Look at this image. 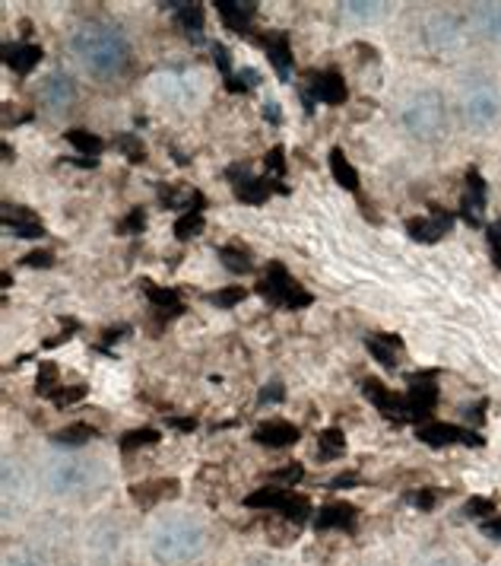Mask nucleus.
Returning <instances> with one entry per match:
<instances>
[{
    "mask_svg": "<svg viewBox=\"0 0 501 566\" xmlns=\"http://www.w3.org/2000/svg\"><path fill=\"white\" fill-rule=\"evenodd\" d=\"M35 93H39V103L45 105L51 115H67L79 103V86L64 71H51L49 77H42Z\"/></svg>",
    "mask_w": 501,
    "mask_h": 566,
    "instance_id": "nucleus-8",
    "label": "nucleus"
},
{
    "mask_svg": "<svg viewBox=\"0 0 501 566\" xmlns=\"http://www.w3.org/2000/svg\"><path fill=\"white\" fill-rule=\"evenodd\" d=\"M482 210H486V181L477 169H470L467 172V195H463V217L470 223H479Z\"/></svg>",
    "mask_w": 501,
    "mask_h": 566,
    "instance_id": "nucleus-24",
    "label": "nucleus"
},
{
    "mask_svg": "<svg viewBox=\"0 0 501 566\" xmlns=\"http://www.w3.org/2000/svg\"><path fill=\"white\" fill-rule=\"evenodd\" d=\"M419 32H423V42H426L428 52L448 54L457 52V49L467 42L470 23H467L457 10L431 7L426 17H423V23H419Z\"/></svg>",
    "mask_w": 501,
    "mask_h": 566,
    "instance_id": "nucleus-6",
    "label": "nucleus"
},
{
    "mask_svg": "<svg viewBox=\"0 0 501 566\" xmlns=\"http://www.w3.org/2000/svg\"><path fill=\"white\" fill-rule=\"evenodd\" d=\"M270 179H254V176H245V179H238L232 188H235V198L238 201H245V205L260 207L267 198H270Z\"/></svg>",
    "mask_w": 501,
    "mask_h": 566,
    "instance_id": "nucleus-28",
    "label": "nucleus"
},
{
    "mask_svg": "<svg viewBox=\"0 0 501 566\" xmlns=\"http://www.w3.org/2000/svg\"><path fill=\"white\" fill-rule=\"evenodd\" d=\"M213 57H216V67L226 74V80H232V54H228L226 45H213Z\"/></svg>",
    "mask_w": 501,
    "mask_h": 566,
    "instance_id": "nucleus-47",
    "label": "nucleus"
},
{
    "mask_svg": "<svg viewBox=\"0 0 501 566\" xmlns=\"http://www.w3.org/2000/svg\"><path fill=\"white\" fill-rule=\"evenodd\" d=\"M213 7H216L220 20H223L232 32H238V35L248 32L250 20H254V13H257V3H238V0H216Z\"/></svg>",
    "mask_w": 501,
    "mask_h": 566,
    "instance_id": "nucleus-20",
    "label": "nucleus"
},
{
    "mask_svg": "<svg viewBox=\"0 0 501 566\" xmlns=\"http://www.w3.org/2000/svg\"><path fill=\"white\" fill-rule=\"evenodd\" d=\"M413 566H467L463 560H460V554H454V551H445V547H428V551H423L416 560H413Z\"/></svg>",
    "mask_w": 501,
    "mask_h": 566,
    "instance_id": "nucleus-35",
    "label": "nucleus"
},
{
    "mask_svg": "<svg viewBox=\"0 0 501 566\" xmlns=\"http://www.w3.org/2000/svg\"><path fill=\"white\" fill-rule=\"evenodd\" d=\"M143 293L150 296L152 306L159 310H175L178 312V290H169V286H156V283H143Z\"/></svg>",
    "mask_w": 501,
    "mask_h": 566,
    "instance_id": "nucleus-36",
    "label": "nucleus"
},
{
    "mask_svg": "<svg viewBox=\"0 0 501 566\" xmlns=\"http://www.w3.org/2000/svg\"><path fill=\"white\" fill-rule=\"evenodd\" d=\"M0 484H3V510L10 513L13 510V500L23 503L25 493H29V471L20 459H3V468H0Z\"/></svg>",
    "mask_w": 501,
    "mask_h": 566,
    "instance_id": "nucleus-12",
    "label": "nucleus"
},
{
    "mask_svg": "<svg viewBox=\"0 0 501 566\" xmlns=\"http://www.w3.org/2000/svg\"><path fill=\"white\" fill-rule=\"evenodd\" d=\"M387 7L391 3H381V0H343L340 17L352 27H375L387 17Z\"/></svg>",
    "mask_w": 501,
    "mask_h": 566,
    "instance_id": "nucleus-15",
    "label": "nucleus"
},
{
    "mask_svg": "<svg viewBox=\"0 0 501 566\" xmlns=\"http://www.w3.org/2000/svg\"><path fill=\"white\" fill-rule=\"evenodd\" d=\"M254 442L260 446H270V449H286V446H296L299 442V427L289 423V420H267L254 430Z\"/></svg>",
    "mask_w": 501,
    "mask_h": 566,
    "instance_id": "nucleus-18",
    "label": "nucleus"
},
{
    "mask_svg": "<svg viewBox=\"0 0 501 566\" xmlns=\"http://www.w3.org/2000/svg\"><path fill=\"white\" fill-rule=\"evenodd\" d=\"M416 437L423 439L426 446H457V442H463V446H482V439L473 430H463V427H454V423H438V420H431V423H423L419 430H416Z\"/></svg>",
    "mask_w": 501,
    "mask_h": 566,
    "instance_id": "nucleus-11",
    "label": "nucleus"
},
{
    "mask_svg": "<svg viewBox=\"0 0 501 566\" xmlns=\"http://www.w3.org/2000/svg\"><path fill=\"white\" fill-rule=\"evenodd\" d=\"M86 398V386H61L54 395H51V401L57 405V408H67V405H76V401H83Z\"/></svg>",
    "mask_w": 501,
    "mask_h": 566,
    "instance_id": "nucleus-42",
    "label": "nucleus"
},
{
    "mask_svg": "<svg viewBox=\"0 0 501 566\" xmlns=\"http://www.w3.org/2000/svg\"><path fill=\"white\" fill-rule=\"evenodd\" d=\"M242 566H276V564L270 560V557H264V554H254V557H248Z\"/></svg>",
    "mask_w": 501,
    "mask_h": 566,
    "instance_id": "nucleus-52",
    "label": "nucleus"
},
{
    "mask_svg": "<svg viewBox=\"0 0 501 566\" xmlns=\"http://www.w3.org/2000/svg\"><path fill=\"white\" fill-rule=\"evenodd\" d=\"M42 57H45V52L39 45H32V42H25V45H7L3 49L7 67L17 71V74H32L42 64Z\"/></svg>",
    "mask_w": 501,
    "mask_h": 566,
    "instance_id": "nucleus-22",
    "label": "nucleus"
},
{
    "mask_svg": "<svg viewBox=\"0 0 501 566\" xmlns=\"http://www.w3.org/2000/svg\"><path fill=\"white\" fill-rule=\"evenodd\" d=\"M35 386H39V395H54L57 391V366L54 363H42L39 366V379H35Z\"/></svg>",
    "mask_w": 501,
    "mask_h": 566,
    "instance_id": "nucleus-40",
    "label": "nucleus"
},
{
    "mask_svg": "<svg viewBox=\"0 0 501 566\" xmlns=\"http://www.w3.org/2000/svg\"><path fill=\"white\" fill-rule=\"evenodd\" d=\"M292 500H296L292 490L270 484V488H260L254 490V493H248V496H245V506H250V510H276L279 515H286V510L292 506Z\"/></svg>",
    "mask_w": 501,
    "mask_h": 566,
    "instance_id": "nucleus-19",
    "label": "nucleus"
},
{
    "mask_svg": "<svg viewBox=\"0 0 501 566\" xmlns=\"http://www.w3.org/2000/svg\"><path fill=\"white\" fill-rule=\"evenodd\" d=\"M172 10H175V20L178 27L184 29V32H191L194 39H201L203 32V7L201 3H169Z\"/></svg>",
    "mask_w": 501,
    "mask_h": 566,
    "instance_id": "nucleus-30",
    "label": "nucleus"
},
{
    "mask_svg": "<svg viewBox=\"0 0 501 566\" xmlns=\"http://www.w3.org/2000/svg\"><path fill=\"white\" fill-rule=\"evenodd\" d=\"M457 112L460 122L470 134H492L501 125V86L499 80H492L482 71H473L460 80L457 90Z\"/></svg>",
    "mask_w": 501,
    "mask_h": 566,
    "instance_id": "nucleus-5",
    "label": "nucleus"
},
{
    "mask_svg": "<svg viewBox=\"0 0 501 566\" xmlns=\"http://www.w3.org/2000/svg\"><path fill=\"white\" fill-rule=\"evenodd\" d=\"M130 496H134V503H137L140 510H152V506H159V503L178 496V481L175 478H172V481H169V478L143 481V484H134V488H130Z\"/></svg>",
    "mask_w": 501,
    "mask_h": 566,
    "instance_id": "nucleus-17",
    "label": "nucleus"
},
{
    "mask_svg": "<svg viewBox=\"0 0 501 566\" xmlns=\"http://www.w3.org/2000/svg\"><path fill=\"white\" fill-rule=\"evenodd\" d=\"M67 140H71L83 156H99L102 147H105L99 134H93V130H86V128H71L67 130Z\"/></svg>",
    "mask_w": 501,
    "mask_h": 566,
    "instance_id": "nucleus-33",
    "label": "nucleus"
},
{
    "mask_svg": "<svg viewBox=\"0 0 501 566\" xmlns=\"http://www.w3.org/2000/svg\"><path fill=\"white\" fill-rule=\"evenodd\" d=\"M143 544L152 564L191 566L203 557L210 544V528L201 515L191 510H166L147 525Z\"/></svg>",
    "mask_w": 501,
    "mask_h": 566,
    "instance_id": "nucleus-2",
    "label": "nucleus"
},
{
    "mask_svg": "<svg viewBox=\"0 0 501 566\" xmlns=\"http://www.w3.org/2000/svg\"><path fill=\"white\" fill-rule=\"evenodd\" d=\"M301 474H305V471H301V464H289V468H283V471H274V474H270V481H276V484H296V481H301Z\"/></svg>",
    "mask_w": 501,
    "mask_h": 566,
    "instance_id": "nucleus-46",
    "label": "nucleus"
},
{
    "mask_svg": "<svg viewBox=\"0 0 501 566\" xmlns=\"http://www.w3.org/2000/svg\"><path fill=\"white\" fill-rule=\"evenodd\" d=\"M3 566H42V557L32 547H7Z\"/></svg>",
    "mask_w": 501,
    "mask_h": 566,
    "instance_id": "nucleus-39",
    "label": "nucleus"
},
{
    "mask_svg": "<svg viewBox=\"0 0 501 566\" xmlns=\"http://www.w3.org/2000/svg\"><path fill=\"white\" fill-rule=\"evenodd\" d=\"M327 163H330V176H333V181H337L340 188H347V191H359V185H362V181H359V172H355V166L347 159V154H343L340 147H333V150H330Z\"/></svg>",
    "mask_w": 501,
    "mask_h": 566,
    "instance_id": "nucleus-27",
    "label": "nucleus"
},
{
    "mask_svg": "<svg viewBox=\"0 0 501 566\" xmlns=\"http://www.w3.org/2000/svg\"><path fill=\"white\" fill-rule=\"evenodd\" d=\"M343 452H347V437H343V430L330 427V430H321V433H318V459L333 462V459H340Z\"/></svg>",
    "mask_w": 501,
    "mask_h": 566,
    "instance_id": "nucleus-31",
    "label": "nucleus"
},
{
    "mask_svg": "<svg viewBox=\"0 0 501 566\" xmlns=\"http://www.w3.org/2000/svg\"><path fill=\"white\" fill-rule=\"evenodd\" d=\"M359 522V510L352 506V503H347V500H337V503H327V506H321L318 510V515H315V528L318 532H347V528H352Z\"/></svg>",
    "mask_w": 501,
    "mask_h": 566,
    "instance_id": "nucleus-14",
    "label": "nucleus"
},
{
    "mask_svg": "<svg viewBox=\"0 0 501 566\" xmlns=\"http://www.w3.org/2000/svg\"><path fill=\"white\" fill-rule=\"evenodd\" d=\"M3 232L13 235V239H42L45 227L29 207L3 205Z\"/></svg>",
    "mask_w": 501,
    "mask_h": 566,
    "instance_id": "nucleus-13",
    "label": "nucleus"
},
{
    "mask_svg": "<svg viewBox=\"0 0 501 566\" xmlns=\"http://www.w3.org/2000/svg\"><path fill=\"white\" fill-rule=\"evenodd\" d=\"M118 230H121V232H143V230H147V213H143V207H134V210L127 213L125 220L118 223Z\"/></svg>",
    "mask_w": 501,
    "mask_h": 566,
    "instance_id": "nucleus-44",
    "label": "nucleus"
},
{
    "mask_svg": "<svg viewBox=\"0 0 501 566\" xmlns=\"http://www.w3.org/2000/svg\"><path fill=\"white\" fill-rule=\"evenodd\" d=\"M362 391H365V398L375 405L377 411L387 413V417H397L401 411H406V398H401L397 391H391V388L384 386V382H377V379H365Z\"/></svg>",
    "mask_w": 501,
    "mask_h": 566,
    "instance_id": "nucleus-21",
    "label": "nucleus"
},
{
    "mask_svg": "<svg viewBox=\"0 0 501 566\" xmlns=\"http://www.w3.org/2000/svg\"><path fill=\"white\" fill-rule=\"evenodd\" d=\"M93 439H99V430L93 423H67L57 433H51V442L61 446V449H79V446H86Z\"/></svg>",
    "mask_w": 501,
    "mask_h": 566,
    "instance_id": "nucleus-25",
    "label": "nucleus"
},
{
    "mask_svg": "<svg viewBox=\"0 0 501 566\" xmlns=\"http://www.w3.org/2000/svg\"><path fill=\"white\" fill-rule=\"evenodd\" d=\"M245 296H248V290H245V286H226V290L210 293V296H206V303H210V306H220V310H232V306H238Z\"/></svg>",
    "mask_w": 501,
    "mask_h": 566,
    "instance_id": "nucleus-37",
    "label": "nucleus"
},
{
    "mask_svg": "<svg viewBox=\"0 0 501 566\" xmlns=\"http://www.w3.org/2000/svg\"><path fill=\"white\" fill-rule=\"evenodd\" d=\"M23 264L25 268H51L54 255L51 252H29V255H23Z\"/></svg>",
    "mask_w": 501,
    "mask_h": 566,
    "instance_id": "nucleus-49",
    "label": "nucleus"
},
{
    "mask_svg": "<svg viewBox=\"0 0 501 566\" xmlns=\"http://www.w3.org/2000/svg\"><path fill=\"white\" fill-rule=\"evenodd\" d=\"M479 528H482V535H486V538L501 541V515L495 513L492 518H486V522H482Z\"/></svg>",
    "mask_w": 501,
    "mask_h": 566,
    "instance_id": "nucleus-50",
    "label": "nucleus"
},
{
    "mask_svg": "<svg viewBox=\"0 0 501 566\" xmlns=\"http://www.w3.org/2000/svg\"><path fill=\"white\" fill-rule=\"evenodd\" d=\"M499 86H501V80H499Z\"/></svg>",
    "mask_w": 501,
    "mask_h": 566,
    "instance_id": "nucleus-55",
    "label": "nucleus"
},
{
    "mask_svg": "<svg viewBox=\"0 0 501 566\" xmlns=\"http://www.w3.org/2000/svg\"><path fill=\"white\" fill-rule=\"evenodd\" d=\"M403 130L419 140V144H435L451 128V105L448 96L438 86H419L401 103Z\"/></svg>",
    "mask_w": 501,
    "mask_h": 566,
    "instance_id": "nucleus-4",
    "label": "nucleus"
},
{
    "mask_svg": "<svg viewBox=\"0 0 501 566\" xmlns=\"http://www.w3.org/2000/svg\"><path fill=\"white\" fill-rule=\"evenodd\" d=\"M283 147H274L270 154H267V172H274V176H283L286 172V159H283Z\"/></svg>",
    "mask_w": 501,
    "mask_h": 566,
    "instance_id": "nucleus-48",
    "label": "nucleus"
},
{
    "mask_svg": "<svg viewBox=\"0 0 501 566\" xmlns=\"http://www.w3.org/2000/svg\"><path fill=\"white\" fill-rule=\"evenodd\" d=\"M115 144H118V150H121L130 163H147V147H143V140H140L137 134H121Z\"/></svg>",
    "mask_w": 501,
    "mask_h": 566,
    "instance_id": "nucleus-38",
    "label": "nucleus"
},
{
    "mask_svg": "<svg viewBox=\"0 0 501 566\" xmlns=\"http://www.w3.org/2000/svg\"><path fill=\"white\" fill-rule=\"evenodd\" d=\"M39 481L49 496L67 500V503H83L99 496L108 488V468L102 459H89L79 452H51L39 464Z\"/></svg>",
    "mask_w": 501,
    "mask_h": 566,
    "instance_id": "nucleus-3",
    "label": "nucleus"
},
{
    "mask_svg": "<svg viewBox=\"0 0 501 566\" xmlns=\"http://www.w3.org/2000/svg\"><path fill=\"white\" fill-rule=\"evenodd\" d=\"M216 255H220V261H223V268H226V271H232V274H250V271H254L250 252L238 249V245H223Z\"/></svg>",
    "mask_w": 501,
    "mask_h": 566,
    "instance_id": "nucleus-32",
    "label": "nucleus"
},
{
    "mask_svg": "<svg viewBox=\"0 0 501 566\" xmlns=\"http://www.w3.org/2000/svg\"><path fill=\"white\" fill-rule=\"evenodd\" d=\"M283 398H286V391H283L279 382H270V386H264V391H260V405H267V401H283Z\"/></svg>",
    "mask_w": 501,
    "mask_h": 566,
    "instance_id": "nucleus-51",
    "label": "nucleus"
},
{
    "mask_svg": "<svg viewBox=\"0 0 501 566\" xmlns=\"http://www.w3.org/2000/svg\"><path fill=\"white\" fill-rule=\"evenodd\" d=\"M365 347H369V354H372L384 369H397V366H401V363H397V357H401V350H403L401 337L369 335L365 337Z\"/></svg>",
    "mask_w": 501,
    "mask_h": 566,
    "instance_id": "nucleus-23",
    "label": "nucleus"
},
{
    "mask_svg": "<svg viewBox=\"0 0 501 566\" xmlns=\"http://www.w3.org/2000/svg\"><path fill=\"white\" fill-rule=\"evenodd\" d=\"M492 245H495V252H499L501 249V220L499 223H495V227H492ZM501 261V255H495Z\"/></svg>",
    "mask_w": 501,
    "mask_h": 566,
    "instance_id": "nucleus-54",
    "label": "nucleus"
},
{
    "mask_svg": "<svg viewBox=\"0 0 501 566\" xmlns=\"http://www.w3.org/2000/svg\"><path fill=\"white\" fill-rule=\"evenodd\" d=\"M206 227V220H203L201 210H188V213H181L175 220V235L181 242H188V239H198Z\"/></svg>",
    "mask_w": 501,
    "mask_h": 566,
    "instance_id": "nucleus-34",
    "label": "nucleus"
},
{
    "mask_svg": "<svg viewBox=\"0 0 501 566\" xmlns=\"http://www.w3.org/2000/svg\"><path fill=\"white\" fill-rule=\"evenodd\" d=\"M409 503H413L416 510H435V503H438V488H426L419 490V493H409Z\"/></svg>",
    "mask_w": 501,
    "mask_h": 566,
    "instance_id": "nucleus-45",
    "label": "nucleus"
},
{
    "mask_svg": "<svg viewBox=\"0 0 501 566\" xmlns=\"http://www.w3.org/2000/svg\"><path fill=\"white\" fill-rule=\"evenodd\" d=\"M454 227V217L448 210H441V207H435L428 217H413V220H406V232H409V239L413 242H426V245H435V242H441Z\"/></svg>",
    "mask_w": 501,
    "mask_h": 566,
    "instance_id": "nucleus-10",
    "label": "nucleus"
},
{
    "mask_svg": "<svg viewBox=\"0 0 501 566\" xmlns=\"http://www.w3.org/2000/svg\"><path fill=\"white\" fill-rule=\"evenodd\" d=\"M267 57L274 64L276 77L289 80V74H292V49H289V35L286 32H276L274 39L267 42Z\"/></svg>",
    "mask_w": 501,
    "mask_h": 566,
    "instance_id": "nucleus-26",
    "label": "nucleus"
},
{
    "mask_svg": "<svg viewBox=\"0 0 501 566\" xmlns=\"http://www.w3.org/2000/svg\"><path fill=\"white\" fill-rule=\"evenodd\" d=\"M311 93L315 99L324 105H343L350 99V90H347V80L340 71H321L311 77Z\"/></svg>",
    "mask_w": 501,
    "mask_h": 566,
    "instance_id": "nucleus-16",
    "label": "nucleus"
},
{
    "mask_svg": "<svg viewBox=\"0 0 501 566\" xmlns=\"http://www.w3.org/2000/svg\"><path fill=\"white\" fill-rule=\"evenodd\" d=\"M435 401H438V388L431 382H413L409 391H406V411L431 413Z\"/></svg>",
    "mask_w": 501,
    "mask_h": 566,
    "instance_id": "nucleus-29",
    "label": "nucleus"
},
{
    "mask_svg": "<svg viewBox=\"0 0 501 566\" xmlns=\"http://www.w3.org/2000/svg\"><path fill=\"white\" fill-rule=\"evenodd\" d=\"M67 52L79 64V71L93 80H118L130 67V42L125 29L108 20H86L67 35Z\"/></svg>",
    "mask_w": 501,
    "mask_h": 566,
    "instance_id": "nucleus-1",
    "label": "nucleus"
},
{
    "mask_svg": "<svg viewBox=\"0 0 501 566\" xmlns=\"http://www.w3.org/2000/svg\"><path fill=\"white\" fill-rule=\"evenodd\" d=\"M264 115H267L270 122H279V105L267 103V105H264Z\"/></svg>",
    "mask_w": 501,
    "mask_h": 566,
    "instance_id": "nucleus-53",
    "label": "nucleus"
},
{
    "mask_svg": "<svg viewBox=\"0 0 501 566\" xmlns=\"http://www.w3.org/2000/svg\"><path fill=\"white\" fill-rule=\"evenodd\" d=\"M152 442H159V433L156 430H130L125 439H121V449L130 452V449H140V446H152Z\"/></svg>",
    "mask_w": 501,
    "mask_h": 566,
    "instance_id": "nucleus-41",
    "label": "nucleus"
},
{
    "mask_svg": "<svg viewBox=\"0 0 501 566\" xmlns=\"http://www.w3.org/2000/svg\"><path fill=\"white\" fill-rule=\"evenodd\" d=\"M463 515H470V518H492V515H495V503H492V500H482V496H473V500L463 506Z\"/></svg>",
    "mask_w": 501,
    "mask_h": 566,
    "instance_id": "nucleus-43",
    "label": "nucleus"
},
{
    "mask_svg": "<svg viewBox=\"0 0 501 566\" xmlns=\"http://www.w3.org/2000/svg\"><path fill=\"white\" fill-rule=\"evenodd\" d=\"M467 23H470V32L477 35L479 42L501 49V0L473 3L470 13H467Z\"/></svg>",
    "mask_w": 501,
    "mask_h": 566,
    "instance_id": "nucleus-9",
    "label": "nucleus"
},
{
    "mask_svg": "<svg viewBox=\"0 0 501 566\" xmlns=\"http://www.w3.org/2000/svg\"><path fill=\"white\" fill-rule=\"evenodd\" d=\"M257 293H260L264 300H270L274 306H283V310H305V306L315 303V296H311L299 281H292L289 271H286L279 261H274V264L267 268V274L257 283Z\"/></svg>",
    "mask_w": 501,
    "mask_h": 566,
    "instance_id": "nucleus-7",
    "label": "nucleus"
}]
</instances>
